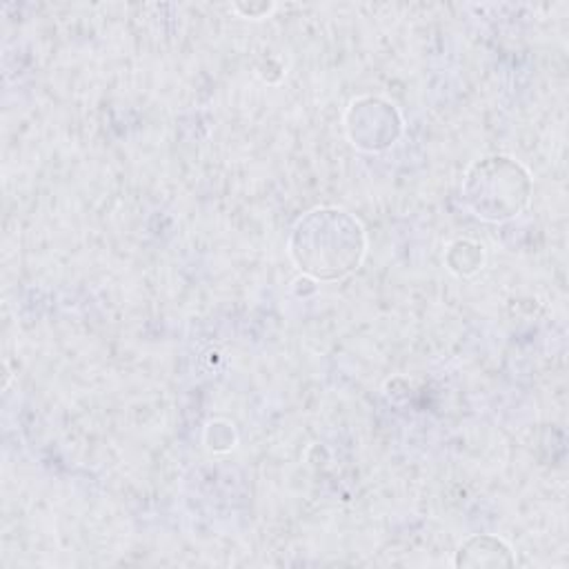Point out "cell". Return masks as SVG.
I'll use <instances>...</instances> for the list:
<instances>
[{
    "label": "cell",
    "instance_id": "6da1fadb",
    "mask_svg": "<svg viewBox=\"0 0 569 569\" xmlns=\"http://www.w3.org/2000/svg\"><path fill=\"white\" fill-rule=\"evenodd\" d=\"M316 240H322L325 256L316 278H338L358 267L365 253L362 229L358 220L338 209H318L305 216L298 227Z\"/></svg>",
    "mask_w": 569,
    "mask_h": 569
}]
</instances>
